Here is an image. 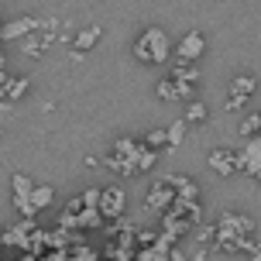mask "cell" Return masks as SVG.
Here are the masks:
<instances>
[{
	"mask_svg": "<svg viewBox=\"0 0 261 261\" xmlns=\"http://www.w3.org/2000/svg\"><path fill=\"white\" fill-rule=\"evenodd\" d=\"M0 138H4V127H0Z\"/></svg>",
	"mask_w": 261,
	"mask_h": 261,
	"instance_id": "4316f807",
	"label": "cell"
},
{
	"mask_svg": "<svg viewBox=\"0 0 261 261\" xmlns=\"http://www.w3.org/2000/svg\"><path fill=\"white\" fill-rule=\"evenodd\" d=\"M31 203H35V210H45L55 203V189L48 182H38L35 186V193H31Z\"/></svg>",
	"mask_w": 261,
	"mask_h": 261,
	"instance_id": "e0dca14e",
	"label": "cell"
},
{
	"mask_svg": "<svg viewBox=\"0 0 261 261\" xmlns=\"http://www.w3.org/2000/svg\"><path fill=\"white\" fill-rule=\"evenodd\" d=\"M38 28H41V17H14V21H7V24L0 28V38L4 41H24Z\"/></svg>",
	"mask_w": 261,
	"mask_h": 261,
	"instance_id": "8fae6325",
	"label": "cell"
},
{
	"mask_svg": "<svg viewBox=\"0 0 261 261\" xmlns=\"http://www.w3.org/2000/svg\"><path fill=\"white\" fill-rule=\"evenodd\" d=\"M241 172L258 179L261 175V138H251L244 148H241Z\"/></svg>",
	"mask_w": 261,
	"mask_h": 261,
	"instance_id": "4fadbf2b",
	"label": "cell"
},
{
	"mask_svg": "<svg viewBox=\"0 0 261 261\" xmlns=\"http://www.w3.org/2000/svg\"><path fill=\"white\" fill-rule=\"evenodd\" d=\"M206 52V35L203 31H186L179 45H175V59L179 62H199V55Z\"/></svg>",
	"mask_w": 261,
	"mask_h": 261,
	"instance_id": "30bf717a",
	"label": "cell"
},
{
	"mask_svg": "<svg viewBox=\"0 0 261 261\" xmlns=\"http://www.w3.org/2000/svg\"><path fill=\"white\" fill-rule=\"evenodd\" d=\"M169 261H186V258H182V251H179V248H172V251H169Z\"/></svg>",
	"mask_w": 261,
	"mask_h": 261,
	"instance_id": "484cf974",
	"label": "cell"
},
{
	"mask_svg": "<svg viewBox=\"0 0 261 261\" xmlns=\"http://www.w3.org/2000/svg\"><path fill=\"white\" fill-rule=\"evenodd\" d=\"M72 261H93V254H90L86 248H79V251H76V258H72Z\"/></svg>",
	"mask_w": 261,
	"mask_h": 261,
	"instance_id": "d4e9b609",
	"label": "cell"
},
{
	"mask_svg": "<svg viewBox=\"0 0 261 261\" xmlns=\"http://www.w3.org/2000/svg\"><path fill=\"white\" fill-rule=\"evenodd\" d=\"M172 76L186 79V83H199V69H196V62H172Z\"/></svg>",
	"mask_w": 261,
	"mask_h": 261,
	"instance_id": "d6986e66",
	"label": "cell"
},
{
	"mask_svg": "<svg viewBox=\"0 0 261 261\" xmlns=\"http://www.w3.org/2000/svg\"><path fill=\"white\" fill-rule=\"evenodd\" d=\"M254 220L237 213V210H227L217 217L213 223V248L217 251H227V254H248L254 248Z\"/></svg>",
	"mask_w": 261,
	"mask_h": 261,
	"instance_id": "6da1fadb",
	"label": "cell"
},
{
	"mask_svg": "<svg viewBox=\"0 0 261 261\" xmlns=\"http://www.w3.org/2000/svg\"><path fill=\"white\" fill-rule=\"evenodd\" d=\"M103 165V158L100 155H86V169H100Z\"/></svg>",
	"mask_w": 261,
	"mask_h": 261,
	"instance_id": "603a6c76",
	"label": "cell"
},
{
	"mask_svg": "<svg viewBox=\"0 0 261 261\" xmlns=\"http://www.w3.org/2000/svg\"><path fill=\"white\" fill-rule=\"evenodd\" d=\"M155 93H158L162 103H193L196 100V83H186V79H179V76L169 72V76L158 79Z\"/></svg>",
	"mask_w": 261,
	"mask_h": 261,
	"instance_id": "8992f818",
	"label": "cell"
},
{
	"mask_svg": "<svg viewBox=\"0 0 261 261\" xmlns=\"http://www.w3.org/2000/svg\"><path fill=\"white\" fill-rule=\"evenodd\" d=\"M144 144H148L151 151H158L162 144H169V127H151L148 134H144Z\"/></svg>",
	"mask_w": 261,
	"mask_h": 261,
	"instance_id": "44dd1931",
	"label": "cell"
},
{
	"mask_svg": "<svg viewBox=\"0 0 261 261\" xmlns=\"http://www.w3.org/2000/svg\"><path fill=\"white\" fill-rule=\"evenodd\" d=\"M206 165L217 172V175H237V172H241V151L227 148V144H217L206 155Z\"/></svg>",
	"mask_w": 261,
	"mask_h": 261,
	"instance_id": "9c48e42d",
	"label": "cell"
},
{
	"mask_svg": "<svg viewBox=\"0 0 261 261\" xmlns=\"http://www.w3.org/2000/svg\"><path fill=\"white\" fill-rule=\"evenodd\" d=\"M130 52L144 65H165L172 59V38L158 24H148L141 35L134 38V48H130Z\"/></svg>",
	"mask_w": 261,
	"mask_h": 261,
	"instance_id": "3957f363",
	"label": "cell"
},
{
	"mask_svg": "<svg viewBox=\"0 0 261 261\" xmlns=\"http://www.w3.org/2000/svg\"><path fill=\"white\" fill-rule=\"evenodd\" d=\"M254 90H258V76H251V72H237L230 83H227V110H244V103H248L251 96H254Z\"/></svg>",
	"mask_w": 261,
	"mask_h": 261,
	"instance_id": "52a82bcc",
	"label": "cell"
},
{
	"mask_svg": "<svg viewBox=\"0 0 261 261\" xmlns=\"http://www.w3.org/2000/svg\"><path fill=\"white\" fill-rule=\"evenodd\" d=\"M248 261H261V241H254V248L248 251Z\"/></svg>",
	"mask_w": 261,
	"mask_h": 261,
	"instance_id": "cb8c5ba5",
	"label": "cell"
},
{
	"mask_svg": "<svg viewBox=\"0 0 261 261\" xmlns=\"http://www.w3.org/2000/svg\"><path fill=\"white\" fill-rule=\"evenodd\" d=\"M237 134L241 138H261V110H254V114H244V120H241V127H237Z\"/></svg>",
	"mask_w": 261,
	"mask_h": 261,
	"instance_id": "2e32d148",
	"label": "cell"
},
{
	"mask_svg": "<svg viewBox=\"0 0 261 261\" xmlns=\"http://www.w3.org/2000/svg\"><path fill=\"white\" fill-rule=\"evenodd\" d=\"M0 248H4V241H0Z\"/></svg>",
	"mask_w": 261,
	"mask_h": 261,
	"instance_id": "f1b7e54d",
	"label": "cell"
},
{
	"mask_svg": "<svg viewBox=\"0 0 261 261\" xmlns=\"http://www.w3.org/2000/svg\"><path fill=\"white\" fill-rule=\"evenodd\" d=\"M186 127H189V124H186L182 117H179V120H172V127H169V148H179V144H182Z\"/></svg>",
	"mask_w": 261,
	"mask_h": 261,
	"instance_id": "7402d4cb",
	"label": "cell"
},
{
	"mask_svg": "<svg viewBox=\"0 0 261 261\" xmlns=\"http://www.w3.org/2000/svg\"><path fill=\"white\" fill-rule=\"evenodd\" d=\"M258 186H261V175H258Z\"/></svg>",
	"mask_w": 261,
	"mask_h": 261,
	"instance_id": "83f0119b",
	"label": "cell"
},
{
	"mask_svg": "<svg viewBox=\"0 0 261 261\" xmlns=\"http://www.w3.org/2000/svg\"><path fill=\"white\" fill-rule=\"evenodd\" d=\"M100 38H103V28H100V24H86V28H79L76 35H72V52L86 55Z\"/></svg>",
	"mask_w": 261,
	"mask_h": 261,
	"instance_id": "5bb4252c",
	"label": "cell"
},
{
	"mask_svg": "<svg viewBox=\"0 0 261 261\" xmlns=\"http://www.w3.org/2000/svg\"><path fill=\"white\" fill-rule=\"evenodd\" d=\"M124 210H127V193H124V186H103V193H100V217L110 223H117L124 217Z\"/></svg>",
	"mask_w": 261,
	"mask_h": 261,
	"instance_id": "ba28073f",
	"label": "cell"
},
{
	"mask_svg": "<svg viewBox=\"0 0 261 261\" xmlns=\"http://www.w3.org/2000/svg\"><path fill=\"white\" fill-rule=\"evenodd\" d=\"M206 117H210V110H206V103H203V100H193V103H186V114H182L186 124H203Z\"/></svg>",
	"mask_w": 261,
	"mask_h": 261,
	"instance_id": "ac0fdd59",
	"label": "cell"
},
{
	"mask_svg": "<svg viewBox=\"0 0 261 261\" xmlns=\"http://www.w3.org/2000/svg\"><path fill=\"white\" fill-rule=\"evenodd\" d=\"M158 162V151H151L144 141L138 138H120L114 144V151L110 158H103V165L110 172H117L120 179H134V175H141V172H151Z\"/></svg>",
	"mask_w": 261,
	"mask_h": 261,
	"instance_id": "7a4b0ae2",
	"label": "cell"
},
{
	"mask_svg": "<svg viewBox=\"0 0 261 261\" xmlns=\"http://www.w3.org/2000/svg\"><path fill=\"white\" fill-rule=\"evenodd\" d=\"M48 45H52V41L45 38V35H41V28H38V31L31 35V38L21 41V52H24L28 59H38V55H45V48H48Z\"/></svg>",
	"mask_w": 261,
	"mask_h": 261,
	"instance_id": "9a60e30c",
	"label": "cell"
},
{
	"mask_svg": "<svg viewBox=\"0 0 261 261\" xmlns=\"http://www.w3.org/2000/svg\"><path fill=\"white\" fill-rule=\"evenodd\" d=\"M0 28H4V24H0Z\"/></svg>",
	"mask_w": 261,
	"mask_h": 261,
	"instance_id": "f546056e",
	"label": "cell"
},
{
	"mask_svg": "<svg viewBox=\"0 0 261 261\" xmlns=\"http://www.w3.org/2000/svg\"><path fill=\"white\" fill-rule=\"evenodd\" d=\"M28 90H31V79L28 76H4L0 79V107L17 103Z\"/></svg>",
	"mask_w": 261,
	"mask_h": 261,
	"instance_id": "7c38bea8",
	"label": "cell"
},
{
	"mask_svg": "<svg viewBox=\"0 0 261 261\" xmlns=\"http://www.w3.org/2000/svg\"><path fill=\"white\" fill-rule=\"evenodd\" d=\"M175 199H179L175 175H158L155 182L148 186V193H144V210H151V213H169Z\"/></svg>",
	"mask_w": 261,
	"mask_h": 261,
	"instance_id": "277c9868",
	"label": "cell"
},
{
	"mask_svg": "<svg viewBox=\"0 0 261 261\" xmlns=\"http://www.w3.org/2000/svg\"><path fill=\"white\" fill-rule=\"evenodd\" d=\"M35 179L31 175H24V172H14L11 175V203L14 210L24 217V220H35L38 217V210H35V203H31V193H35Z\"/></svg>",
	"mask_w": 261,
	"mask_h": 261,
	"instance_id": "5b68a950",
	"label": "cell"
},
{
	"mask_svg": "<svg viewBox=\"0 0 261 261\" xmlns=\"http://www.w3.org/2000/svg\"><path fill=\"white\" fill-rule=\"evenodd\" d=\"M69 241H72V230H65V227H55V230H48V251H62Z\"/></svg>",
	"mask_w": 261,
	"mask_h": 261,
	"instance_id": "ffe728a7",
	"label": "cell"
}]
</instances>
